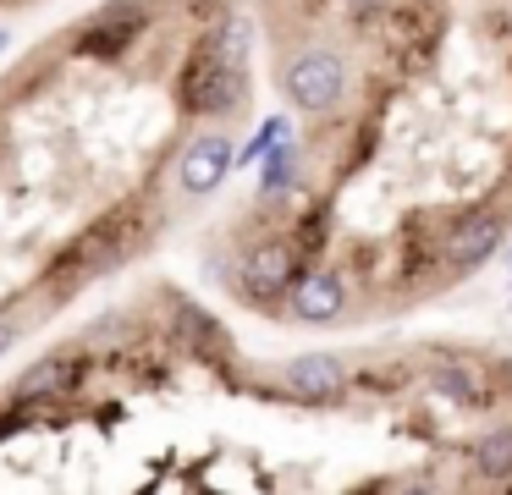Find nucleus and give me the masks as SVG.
<instances>
[{
    "mask_svg": "<svg viewBox=\"0 0 512 495\" xmlns=\"http://www.w3.org/2000/svg\"><path fill=\"white\" fill-rule=\"evenodd\" d=\"M281 94H287V105L303 110V116H331V110H342L347 94H353V66H347L342 50L309 44V50L287 55V66H281Z\"/></svg>",
    "mask_w": 512,
    "mask_h": 495,
    "instance_id": "1",
    "label": "nucleus"
},
{
    "mask_svg": "<svg viewBox=\"0 0 512 495\" xmlns=\"http://www.w3.org/2000/svg\"><path fill=\"white\" fill-rule=\"evenodd\" d=\"M243 99H248V72L232 61H221L210 44H199L193 61L182 66V77H177V105L188 110V116H232Z\"/></svg>",
    "mask_w": 512,
    "mask_h": 495,
    "instance_id": "2",
    "label": "nucleus"
},
{
    "mask_svg": "<svg viewBox=\"0 0 512 495\" xmlns=\"http://www.w3.org/2000/svg\"><path fill=\"white\" fill-rule=\"evenodd\" d=\"M298 275H303L298 237H292V231H270V237L248 242L243 270H237V297L254 303V308H276V297H287Z\"/></svg>",
    "mask_w": 512,
    "mask_h": 495,
    "instance_id": "3",
    "label": "nucleus"
},
{
    "mask_svg": "<svg viewBox=\"0 0 512 495\" xmlns=\"http://www.w3.org/2000/svg\"><path fill=\"white\" fill-rule=\"evenodd\" d=\"M232 165H237V143L226 138V132H199V138L182 149V165H177L182 198H210L215 187L226 182Z\"/></svg>",
    "mask_w": 512,
    "mask_h": 495,
    "instance_id": "4",
    "label": "nucleus"
},
{
    "mask_svg": "<svg viewBox=\"0 0 512 495\" xmlns=\"http://www.w3.org/2000/svg\"><path fill=\"white\" fill-rule=\"evenodd\" d=\"M138 33H144V6H138V0H122V6H105L100 17L89 22V28L72 39V50L89 55V61H122Z\"/></svg>",
    "mask_w": 512,
    "mask_h": 495,
    "instance_id": "5",
    "label": "nucleus"
},
{
    "mask_svg": "<svg viewBox=\"0 0 512 495\" xmlns=\"http://www.w3.org/2000/svg\"><path fill=\"white\" fill-rule=\"evenodd\" d=\"M287 314L303 325H331L347 314V275L342 270H303L287 292Z\"/></svg>",
    "mask_w": 512,
    "mask_h": 495,
    "instance_id": "6",
    "label": "nucleus"
},
{
    "mask_svg": "<svg viewBox=\"0 0 512 495\" xmlns=\"http://www.w3.org/2000/svg\"><path fill=\"white\" fill-rule=\"evenodd\" d=\"M441 242H446V264H452L457 275H463V270H479V264H485L490 253L507 242V220H501L496 209H474V215H463Z\"/></svg>",
    "mask_w": 512,
    "mask_h": 495,
    "instance_id": "7",
    "label": "nucleus"
},
{
    "mask_svg": "<svg viewBox=\"0 0 512 495\" xmlns=\"http://www.w3.org/2000/svg\"><path fill=\"white\" fill-rule=\"evenodd\" d=\"M83 352H50V358H39V363H28L23 374H17V385H12V402L17 407H34V402H50V396H67V391H78L83 385Z\"/></svg>",
    "mask_w": 512,
    "mask_h": 495,
    "instance_id": "8",
    "label": "nucleus"
},
{
    "mask_svg": "<svg viewBox=\"0 0 512 495\" xmlns=\"http://www.w3.org/2000/svg\"><path fill=\"white\" fill-rule=\"evenodd\" d=\"M281 385L298 402H336L347 391V363L336 352H303V358H292L281 369Z\"/></svg>",
    "mask_w": 512,
    "mask_h": 495,
    "instance_id": "9",
    "label": "nucleus"
},
{
    "mask_svg": "<svg viewBox=\"0 0 512 495\" xmlns=\"http://www.w3.org/2000/svg\"><path fill=\"white\" fill-rule=\"evenodd\" d=\"M424 380H430V391H441L452 407H490V385H485V374H479V363H468V358H435L430 369H424Z\"/></svg>",
    "mask_w": 512,
    "mask_h": 495,
    "instance_id": "10",
    "label": "nucleus"
},
{
    "mask_svg": "<svg viewBox=\"0 0 512 495\" xmlns=\"http://www.w3.org/2000/svg\"><path fill=\"white\" fill-rule=\"evenodd\" d=\"M468 468L485 484H512V424H490L485 435L468 446Z\"/></svg>",
    "mask_w": 512,
    "mask_h": 495,
    "instance_id": "11",
    "label": "nucleus"
},
{
    "mask_svg": "<svg viewBox=\"0 0 512 495\" xmlns=\"http://www.w3.org/2000/svg\"><path fill=\"white\" fill-rule=\"evenodd\" d=\"M298 165H303V149H298V138H276L270 143V154L259 160V193L265 198H276V193H287L292 182H298Z\"/></svg>",
    "mask_w": 512,
    "mask_h": 495,
    "instance_id": "12",
    "label": "nucleus"
},
{
    "mask_svg": "<svg viewBox=\"0 0 512 495\" xmlns=\"http://www.w3.org/2000/svg\"><path fill=\"white\" fill-rule=\"evenodd\" d=\"M204 44H210L221 61H232V66H243V72H248V55H254V22H248L243 11H232V17L215 22V33Z\"/></svg>",
    "mask_w": 512,
    "mask_h": 495,
    "instance_id": "13",
    "label": "nucleus"
},
{
    "mask_svg": "<svg viewBox=\"0 0 512 495\" xmlns=\"http://www.w3.org/2000/svg\"><path fill=\"white\" fill-rule=\"evenodd\" d=\"M182 325H188L182 336L193 341V352H199V358H204V352H210V358H226V352H232V341H226V330H221V319H215V314L182 308Z\"/></svg>",
    "mask_w": 512,
    "mask_h": 495,
    "instance_id": "14",
    "label": "nucleus"
},
{
    "mask_svg": "<svg viewBox=\"0 0 512 495\" xmlns=\"http://www.w3.org/2000/svg\"><path fill=\"white\" fill-rule=\"evenodd\" d=\"M287 127H292L287 116H270L265 127H259L254 138H248L243 149H237V165H259V160H265V154H270V143H276V138H287Z\"/></svg>",
    "mask_w": 512,
    "mask_h": 495,
    "instance_id": "15",
    "label": "nucleus"
},
{
    "mask_svg": "<svg viewBox=\"0 0 512 495\" xmlns=\"http://www.w3.org/2000/svg\"><path fill=\"white\" fill-rule=\"evenodd\" d=\"M342 6H347V17H353L358 28H364V22H380V17H386V11L397 6V0H342Z\"/></svg>",
    "mask_w": 512,
    "mask_h": 495,
    "instance_id": "16",
    "label": "nucleus"
},
{
    "mask_svg": "<svg viewBox=\"0 0 512 495\" xmlns=\"http://www.w3.org/2000/svg\"><path fill=\"white\" fill-rule=\"evenodd\" d=\"M17 336H23V319H17V314H0V358L17 347Z\"/></svg>",
    "mask_w": 512,
    "mask_h": 495,
    "instance_id": "17",
    "label": "nucleus"
},
{
    "mask_svg": "<svg viewBox=\"0 0 512 495\" xmlns=\"http://www.w3.org/2000/svg\"><path fill=\"white\" fill-rule=\"evenodd\" d=\"M6 44H12V33H6V28H0V55H6Z\"/></svg>",
    "mask_w": 512,
    "mask_h": 495,
    "instance_id": "18",
    "label": "nucleus"
},
{
    "mask_svg": "<svg viewBox=\"0 0 512 495\" xmlns=\"http://www.w3.org/2000/svg\"><path fill=\"white\" fill-rule=\"evenodd\" d=\"M0 6H6V0H0Z\"/></svg>",
    "mask_w": 512,
    "mask_h": 495,
    "instance_id": "19",
    "label": "nucleus"
}]
</instances>
